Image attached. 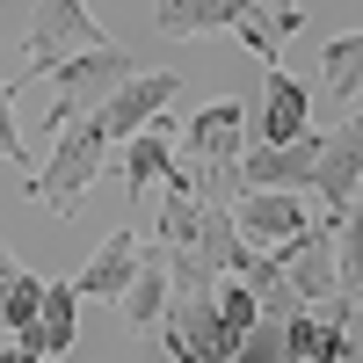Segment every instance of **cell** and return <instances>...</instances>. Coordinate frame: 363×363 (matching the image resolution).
I'll return each instance as SVG.
<instances>
[{
  "label": "cell",
  "mask_w": 363,
  "mask_h": 363,
  "mask_svg": "<svg viewBox=\"0 0 363 363\" xmlns=\"http://www.w3.org/2000/svg\"><path fill=\"white\" fill-rule=\"evenodd\" d=\"M102 153H109V138H102V116H95V109H87V116H73V124H58V131H51L44 167L29 174V196H37V203H51L58 218H73V211H80V196L95 189V174H102Z\"/></svg>",
  "instance_id": "cell-1"
},
{
  "label": "cell",
  "mask_w": 363,
  "mask_h": 363,
  "mask_svg": "<svg viewBox=\"0 0 363 363\" xmlns=\"http://www.w3.org/2000/svg\"><path fill=\"white\" fill-rule=\"evenodd\" d=\"M124 73H138V58L124 51V44H87V51H73L66 66H51L44 80H51V109H44V138L58 131V124H73V116H87V109H102V95Z\"/></svg>",
  "instance_id": "cell-2"
},
{
  "label": "cell",
  "mask_w": 363,
  "mask_h": 363,
  "mask_svg": "<svg viewBox=\"0 0 363 363\" xmlns=\"http://www.w3.org/2000/svg\"><path fill=\"white\" fill-rule=\"evenodd\" d=\"M87 44H102V22L87 15V0H37V15L22 29V80H44Z\"/></svg>",
  "instance_id": "cell-3"
},
{
  "label": "cell",
  "mask_w": 363,
  "mask_h": 363,
  "mask_svg": "<svg viewBox=\"0 0 363 363\" xmlns=\"http://www.w3.org/2000/svg\"><path fill=\"white\" fill-rule=\"evenodd\" d=\"M73 327H80V291H73V277H44V298H37V313L15 327L8 363H44V356H66V349H73Z\"/></svg>",
  "instance_id": "cell-4"
},
{
  "label": "cell",
  "mask_w": 363,
  "mask_h": 363,
  "mask_svg": "<svg viewBox=\"0 0 363 363\" xmlns=\"http://www.w3.org/2000/svg\"><path fill=\"white\" fill-rule=\"evenodd\" d=\"M306 225H313V196L306 189H240L233 196V233L247 247H284Z\"/></svg>",
  "instance_id": "cell-5"
},
{
  "label": "cell",
  "mask_w": 363,
  "mask_h": 363,
  "mask_svg": "<svg viewBox=\"0 0 363 363\" xmlns=\"http://www.w3.org/2000/svg\"><path fill=\"white\" fill-rule=\"evenodd\" d=\"M313 160H320V131L313 124L298 138H255V145H240V182H247V189H306Z\"/></svg>",
  "instance_id": "cell-6"
},
{
  "label": "cell",
  "mask_w": 363,
  "mask_h": 363,
  "mask_svg": "<svg viewBox=\"0 0 363 363\" xmlns=\"http://www.w3.org/2000/svg\"><path fill=\"white\" fill-rule=\"evenodd\" d=\"M174 87H182L174 73H145V66L124 73V80L102 95V109H95V116H102V138H109V145H124L131 131H145V124H153V116L174 102Z\"/></svg>",
  "instance_id": "cell-7"
},
{
  "label": "cell",
  "mask_w": 363,
  "mask_h": 363,
  "mask_svg": "<svg viewBox=\"0 0 363 363\" xmlns=\"http://www.w3.org/2000/svg\"><path fill=\"white\" fill-rule=\"evenodd\" d=\"M356 182H363V116L320 131V160H313V182H306V189H313V203L342 211V203L356 196Z\"/></svg>",
  "instance_id": "cell-8"
},
{
  "label": "cell",
  "mask_w": 363,
  "mask_h": 363,
  "mask_svg": "<svg viewBox=\"0 0 363 363\" xmlns=\"http://www.w3.org/2000/svg\"><path fill=\"white\" fill-rule=\"evenodd\" d=\"M174 138H182V160H240V145H247V102L240 95L203 102Z\"/></svg>",
  "instance_id": "cell-9"
},
{
  "label": "cell",
  "mask_w": 363,
  "mask_h": 363,
  "mask_svg": "<svg viewBox=\"0 0 363 363\" xmlns=\"http://www.w3.org/2000/svg\"><path fill=\"white\" fill-rule=\"evenodd\" d=\"M225 29H233V37L247 44L255 58H262V66H277V58H284V44L298 37V29H306V8H298V0H240Z\"/></svg>",
  "instance_id": "cell-10"
},
{
  "label": "cell",
  "mask_w": 363,
  "mask_h": 363,
  "mask_svg": "<svg viewBox=\"0 0 363 363\" xmlns=\"http://www.w3.org/2000/svg\"><path fill=\"white\" fill-rule=\"evenodd\" d=\"M138 255H145V233L138 225H116L102 247L73 269V291L80 298H124V284L138 277Z\"/></svg>",
  "instance_id": "cell-11"
},
{
  "label": "cell",
  "mask_w": 363,
  "mask_h": 363,
  "mask_svg": "<svg viewBox=\"0 0 363 363\" xmlns=\"http://www.w3.org/2000/svg\"><path fill=\"white\" fill-rule=\"evenodd\" d=\"M255 124H262V138H298V131L313 124V87L298 80V73H284V66H269Z\"/></svg>",
  "instance_id": "cell-12"
},
{
  "label": "cell",
  "mask_w": 363,
  "mask_h": 363,
  "mask_svg": "<svg viewBox=\"0 0 363 363\" xmlns=\"http://www.w3.org/2000/svg\"><path fill=\"white\" fill-rule=\"evenodd\" d=\"M174 124H167V109L153 116V124H145V131H131L124 138V182H131V196H153V182L174 167Z\"/></svg>",
  "instance_id": "cell-13"
},
{
  "label": "cell",
  "mask_w": 363,
  "mask_h": 363,
  "mask_svg": "<svg viewBox=\"0 0 363 363\" xmlns=\"http://www.w3.org/2000/svg\"><path fill=\"white\" fill-rule=\"evenodd\" d=\"M160 306H167V247H160V240H145V255H138V277L124 284V320L145 335V327L160 320Z\"/></svg>",
  "instance_id": "cell-14"
},
{
  "label": "cell",
  "mask_w": 363,
  "mask_h": 363,
  "mask_svg": "<svg viewBox=\"0 0 363 363\" xmlns=\"http://www.w3.org/2000/svg\"><path fill=\"white\" fill-rule=\"evenodd\" d=\"M233 8L240 0H160L153 8V22H160V37H218V29L233 22Z\"/></svg>",
  "instance_id": "cell-15"
},
{
  "label": "cell",
  "mask_w": 363,
  "mask_h": 363,
  "mask_svg": "<svg viewBox=\"0 0 363 363\" xmlns=\"http://www.w3.org/2000/svg\"><path fill=\"white\" fill-rule=\"evenodd\" d=\"M335 225V291H363V203L349 196L342 211H327Z\"/></svg>",
  "instance_id": "cell-16"
},
{
  "label": "cell",
  "mask_w": 363,
  "mask_h": 363,
  "mask_svg": "<svg viewBox=\"0 0 363 363\" xmlns=\"http://www.w3.org/2000/svg\"><path fill=\"white\" fill-rule=\"evenodd\" d=\"M320 73H327V87H335V102H356V95H363V29H349V37H327Z\"/></svg>",
  "instance_id": "cell-17"
},
{
  "label": "cell",
  "mask_w": 363,
  "mask_h": 363,
  "mask_svg": "<svg viewBox=\"0 0 363 363\" xmlns=\"http://www.w3.org/2000/svg\"><path fill=\"white\" fill-rule=\"evenodd\" d=\"M37 298H44V277H37V269H15V277L0 284V327L15 335V327L37 313Z\"/></svg>",
  "instance_id": "cell-18"
},
{
  "label": "cell",
  "mask_w": 363,
  "mask_h": 363,
  "mask_svg": "<svg viewBox=\"0 0 363 363\" xmlns=\"http://www.w3.org/2000/svg\"><path fill=\"white\" fill-rule=\"evenodd\" d=\"M0 160H15L22 174H37V167H29V145H22V124H15V95H8V80H0Z\"/></svg>",
  "instance_id": "cell-19"
},
{
  "label": "cell",
  "mask_w": 363,
  "mask_h": 363,
  "mask_svg": "<svg viewBox=\"0 0 363 363\" xmlns=\"http://www.w3.org/2000/svg\"><path fill=\"white\" fill-rule=\"evenodd\" d=\"M15 269H22V262H15V247H8V240H0V284H8Z\"/></svg>",
  "instance_id": "cell-20"
}]
</instances>
